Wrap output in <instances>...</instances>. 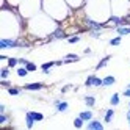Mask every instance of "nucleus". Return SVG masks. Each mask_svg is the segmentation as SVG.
<instances>
[{"instance_id":"f257e3e1","label":"nucleus","mask_w":130,"mask_h":130,"mask_svg":"<svg viewBox=\"0 0 130 130\" xmlns=\"http://www.w3.org/2000/svg\"><path fill=\"white\" fill-rule=\"evenodd\" d=\"M8 47H27V45L17 42L16 39H6V38H3L2 41H0V49H8Z\"/></svg>"},{"instance_id":"f03ea898","label":"nucleus","mask_w":130,"mask_h":130,"mask_svg":"<svg viewBox=\"0 0 130 130\" xmlns=\"http://www.w3.org/2000/svg\"><path fill=\"white\" fill-rule=\"evenodd\" d=\"M86 86H102V78L96 77V75H89L85 82Z\"/></svg>"},{"instance_id":"7ed1b4c3","label":"nucleus","mask_w":130,"mask_h":130,"mask_svg":"<svg viewBox=\"0 0 130 130\" xmlns=\"http://www.w3.org/2000/svg\"><path fill=\"white\" fill-rule=\"evenodd\" d=\"M55 107H57V111H68L69 108L68 102H61V100H55Z\"/></svg>"},{"instance_id":"20e7f679","label":"nucleus","mask_w":130,"mask_h":130,"mask_svg":"<svg viewBox=\"0 0 130 130\" xmlns=\"http://www.w3.org/2000/svg\"><path fill=\"white\" fill-rule=\"evenodd\" d=\"M88 128L89 130H102V124L99 122V121H89Z\"/></svg>"},{"instance_id":"39448f33","label":"nucleus","mask_w":130,"mask_h":130,"mask_svg":"<svg viewBox=\"0 0 130 130\" xmlns=\"http://www.w3.org/2000/svg\"><path fill=\"white\" fill-rule=\"evenodd\" d=\"M115 82H116V78L113 75H108V77H105L104 80H102V86H111Z\"/></svg>"},{"instance_id":"423d86ee","label":"nucleus","mask_w":130,"mask_h":130,"mask_svg":"<svg viewBox=\"0 0 130 130\" xmlns=\"http://www.w3.org/2000/svg\"><path fill=\"white\" fill-rule=\"evenodd\" d=\"M44 85L42 83H30V85H25V89H30V91H38L41 89Z\"/></svg>"},{"instance_id":"0eeeda50","label":"nucleus","mask_w":130,"mask_h":130,"mask_svg":"<svg viewBox=\"0 0 130 130\" xmlns=\"http://www.w3.org/2000/svg\"><path fill=\"white\" fill-rule=\"evenodd\" d=\"M27 115L31 116L35 121H42V119H44V115H42V113H38V111H28Z\"/></svg>"},{"instance_id":"6e6552de","label":"nucleus","mask_w":130,"mask_h":130,"mask_svg":"<svg viewBox=\"0 0 130 130\" xmlns=\"http://www.w3.org/2000/svg\"><path fill=\"white\" fill-rule=\"evenodd\" d=\"M78 116H80L83 121H91V119H92V113H91V111H82Z\"/></svg>"},{"instance_id":"1a4fd4ad","label":"nucleus","mask_w":130,"mask_h":130,"mask_svg":"<svg viewBox=\"0 0 130 130\" xmlns=\"http://www.w3.org/2000/svg\"><path fill=\"white\" fill-rule=\"evenodd\" d=\"M110 58H111V57H110V55H108V57H105L104 60H100V63H99L97 66H96V69L99 71V69H102V68H105V66H107V63L110 61Z\"/></svg>"},{"instance_id":"9d476101","label":"nucleus","mask_w":130,"mask_h":130,"mask_svg":"<svg viewBox=\"0 0 130 130\" xmlns=\"http://www.w3.org/2000/svg\"><path fill=\"white\" fill-rule=\"evenodd\" d=\"M50 38H64V31L61 30V28H57L53 33H52V36Z\"/></svg>"},{"instance_id":"9b49d317","label":"nucleus","mask_w":130,"mask_h":130,"mask_svg":"<svg viewBox=\"0 0 130 130\" xmlns=\"http://www.w3.org/2000/svg\"><path fill=\"white\" fill-rule=\"evenodd\" d=\"M113 116H115V111L113 110H107V113H105V122H111Z\"/></svg>"},{"instance_id":"f8f14e48","label":"nucleus","mask_w":130,"mask_h":130,"mask_svg":"<svg viewBox=\"0 0 130 130\" xmlns=\"http://www.w3.org/2000/svg\"><path fill=\"white\" fill-rule=\"evenodd\" d=\"M85 104H86L88 107H92V105L96 104V99L92 97V96H86V97H85Z\"/></svg>"},{"instance_id":"ddd939ff","label":"nucleus","mask_w":130,"mask_h":130,"mask_svg":"<svg viewBox=\"0 0 130 130\" xmlns=\"http://www.w3.org/2000/svg\"><path fill=\"white\" fill-rule=\"evenodd\" d=\"M52 66H57V61H49V63H44L41 68H42V71H49Z\"/></svg>"},{"instance_id":"4468645a","label":"nucleus","mask_w":130,"mask_h":130,"mask_svg":"<svg viewBox=\"0 0 130 130\" xmlns=\"http://www.w3.org/2000/svg\"><path fill=\"white\" fill-rule=\"evenodd\" d=\"M118 33L119 35H128L130 33V28H128V27H118Z\"/></svg>"},{"instance_id":"2eb2a0df","label":"nucleus","mask_w":130,"mask_h":130,"mask_svg":"<svg viewBox=\"0 0 130 130\" xmlns=\"http://www.w3.org/2000/svg\"><path fill=\"white\" fill-rule=\"evenodd\" d=\"M28 72H30V71L27 69V68H19V69H17V75H19V77H25Z\"/></svg>"},{"instance_id":"dca6fc26","label":"nucleus","mask_w":130,"mask_h":130,"mask_svg":"<svg viewBox=\"0 0 130 130\" xmlns=\"http://www.w3.org/2000/svg\"><path fill=\"white\" fill-rule=\"evenodd\" d=\"M25 122H27V127H28V128H31V127H33V122H35V119H33L31 116H28V115H27V116H25Z\"/></svg>"},{"instance_id":"f3484780","label":"nucleus","mask_w":130,"mask_h":130,"mask_svg":"<svg viewBox=\"0 0 130 130\" xmlns=\"http://www.w3.org/2000/svg\"><path fill=\"white\" fill-rule=\"evenodd\" d=\"M17 63H19L17 58H8V68H14Z\"/></svg>"},{"instance_id":"a211bd4d","label":"nucleus","mask_w":130,"mask_h":130,"mask_svg":"<svg viewBox=\"0 0 130 130\" xmlns=\"http://www.w3.org/2000/svg\"><path fill=\"white\" fill-rule=\"evenodd\" d=\"M110 104L111 105H118L119 104V96L118 94H113V96H111V99H110Z\"/></svg>"},{"instance_id":"6ab92c4d","label":"nucleus","mask_w":130,"mask_h":130,"mask_svg":"<svg viewBox=\"0 0 130 130\" xmlns=\"http://www.w3.org/2000/svg\"><path fill=\"white\" fill-rule=\"evenodd\" d=\"M74 125H75V127H82L83 125V119L78 116V118H75V119H74Z\"/></svg>"},{"instance_id":"aec40b11","label":"nucleus","mask_w":130,"mask_h":130,"mask_svg":"<svg viewBox=\"0 0 130 130\" xmlns=\"http://www.w3.org/2000/svg\"><path fill=\"white\" fill-rule=\"evenodd\" d=\"M121 44V36H118V38H113L110 41V45H119Z\"/></svg>"},{"instance_id":"412c9836","label":"nucleus","mask_w":130,"mask_h":130,"mask_svg":"<svg viewBox=\"0 0 130 130\" xmlns=\"http://www.w3.org/2000/svg\"><path fill=\"white\" fill-rule=\"evenodd\" d=\"M25 68H27V69H28L30 72H33V71H36V66H35V64H33V63H30V61H28V63H27V64H25Z\"/></svg>"},{"instance_id":"4be33fe9","label":"nucleus","mask_w":130,"mask_h":130,"mask_svg":"<svg viewBox=\"0 0 130 130\" xmlns=\"http://www.w3.org/2000/svg\"><path fill=\"white\" fill-rule=\"evenodd\" d=\"M8 92H10V94L11 96H17V94H19V89H17V88H10V89H8Z\"/></svg>"},{"instance_id":"5701e85b","label":"nucleus","mask_w":130,"mask_h":130,"mask_svg":"<svg viewBox=\"0 0 130 130\" xmlns=\"http://www.w3.org/2000/svg\"><path fill=\"white\" fill-rule=\"evenodd\" d=\"M78 41H80L78 36H72V38H69V44H75V42H78Z\"/></svg>"},{"instance_id":"b1692460","label":"nucleus","mask_w":130,"mask_h":130,"mask_svg":"<svg viewBox=\"0 0 130 130\" xmlns=\"http://www.w3.org/2000/svg\"><path fill=\"white\" fill-rule=\"evenodd\" d=\"M8 74H10V71H8V69L5 68V69H2V72H0V75H2V78H6V77H8Z\"/></svg>"},{"instance_id":"393cba45","label":"nucleus","mask_w":130,"mask_h":130,"mask_svg":"<svg viewBox=\"0 0 130 130\" xmlns=\"http://www.w3.org/2000/svg\"><path fill=\"white\" fill-rule=\"evenodd\" d=\"M6 122V116L5 115H0V124H5Z\"/></svg>"},{"instance_id":"a878e982","label":"nucleus","mask_w":130,"mask_h":130,"mask_svg":"<svg viewBox=\"0 0 130 130\" xmlns=\"http://www.w3.org/2000/svg\"><path fill=\"white\" fill-rule=\"evenodd\" d=\"M124 96H127V97H130V88H127V89L124 91Z\"/></svg>"},{"instance_id":"bb28decb","label":"nucleus","mask_w":130,"mask_h":130,"mask_svg":"<svg viewBox=\"0 0 130 130\" xmlns=\"http://www.w3.org/2000/svg\"><path fill=\"white\" fill-rule=\"evenodd\" d=\"M2 86H5V88H8V86H10V82H2Z\"/></svg>"},{"instance_id":"cd10ccee","label":"nucleus","mask_w":130,"mask_h":130,"mask_svg":"<svg viewBox=\"0 0 130 130\" xmlns=\"http://www.w3.org/2000/svg\"><path fill=\"white\" fill-rule=\"evenodd\" d=\"M127 121H128V124H130V111L127 113Z\"/></svg>"},{"instance_id":"c85d7f7f","label":"nucleus","mask_w":130,"mask_h":130,"mask_svg":"<svg viewBox=\"0 0 130 130\" xmlns=\"http://www.w3.org/2000/svg\"><path fill=\"white\" fill-rule=\"evenodd\" d=\"M128 88H130V85H128Z\"/></svg>"}]
</instances>
